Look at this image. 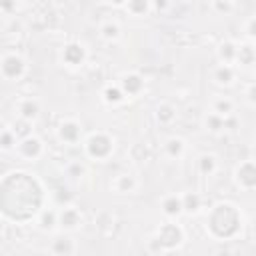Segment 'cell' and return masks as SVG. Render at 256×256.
I'll list each match as a JSON object with an SVG mask.
<instances>
[{"label": "cell", "instance_id": "1", "mask_svg": "<svg viewBox=\"0 0 256 256\" xmlns=\"http://www.w3.org/2000/svg\"><path fill=\"white\" fill-rule=\"evenodd\" d=\"M206 230L214 240H232L242 230V214L232 202H218L206 216Z\"/></svg>", "mask_w": 256, "mask_h": 256}, {"label": "cell", "instance_id": "2", "mask_svg": "<svg viewBox=\"0 0 256 256\" xmlns=\"http://www.w3.org/2000/svg\"><path fill=\"white\" fill-rule=\"evenodd\" d=\"M82 148H84V154H86L90 160L106 162V160L114 154L116 142H114V136L108 134L106 130H94V132H90V134L84 138Z\"/></svg>", "mask_w": 256, "mask_h": 256}, {"label": "cell", "instance_id": "3", "mask_svg": "<svg viewBox=\"0 0 256 256\" xmlns=\"http://www.w3.org/2000/svg\"><path fill=\"white\" fill-rule=\"evenodd\" d=\"M184 228L176 222V220H168L164 224L158 226L156 230V246L164 252H172V250H178L182 244H184Z\"/></svg>", "mask_w": 256, "mask_h": 256}, {"label": "cell", "instance_id": "4", "mask_svg": "<svg viewBox=\"0 0 256 256\" xmlns=\"http://www.w3.org/2000/svg\"><path fill=\"white\" fill-rule=\"evenodd\" d=\"M28 64L22 54L18 52H4L0 56V78L6 82H18L26 76Z\"/></svg>", "mask_w": 256, "mask_h": 256}, {"label": "cell", "instance_id": "5", "mask_svg": "<svg viewBox=\"0 0 256 256\" xmlns=\"http://www.w3.org/2000/svg\"><path fill=\"white\" fill-rule=\"evenodd\" d=\"M88 60V50L82 42H68L60 50V62L68 68H82Z\"/></svg>", "mask_w": 256, "mask_h": 256}, {"label": "cell", "instance_id": "6", "mask_svg": "<svg viewBox=\"0 0 256 256\" xmlns=\"http://www.w3.org/2000/svg\"><path fill=\"white\" fill-rule=\"evenodd\" d=\"M14 150H16V154H18L22 160H26V162H34V160L42 158V154H44V142H42L38 136L30 134V136L18 140V144H16Z\"/></svg>", "mask_w": 256, "mask_h": 256}, {"label": "cell", "instance_id": "7", "mask_svg": "<svg viewBox=\"0 0 256 256\" xmlns=\"http://www.w3.org/2000/svg\"><path fill=\"white\" fill-rule=\"evenodd\" d=\"M234 182L238 188L252 192L256 188V164L254 160H242L234 168Z\"/></svg>", "mask_w": 256, "mask_h": 256}, {"label": "cell", "instance_id": "8", "mask_svg": "<svg viewBox=\"0 0 256 256\" xmlns=\"http://www.w3.org/2000/svg\"><path fill=\"white\" fill-rule=\"evenodd\" d=\"M56 134H58V140L62 144L76 146L82 140V124L78 120H74V118H66V120H62L58 124Z\"/></svg>", "mask_w": 256, "mask_h": 256}, {"label": "cell", "instance_id": "9", "mask_svg": "<svg viewBox=\"0 0 256 256\" xmlns=\"http://www.w3.org/2000/svg\"><path fill=\"white\" fill-rule=\"evenodd\" d=\"M118 86L126 98H136L144 92L146 82H144L142 74H138V72H124L118 80Z\"/></svg>", "mask_w": 256, "mask_h": 256}, {"label": "cell", "instance_id": "10", "mask_svg": "<svg viewBox=\"0 0 256 256\" xmlns=\"http://www.w3.org/2000/svg\"><path fill=\"white\" fill-rule=\"evenodd\" d=\"M82 224V212L72 206V204H66L58 210V228H62L64 232H74L78 230Z\"/></svg>", "mask_w": 256, "mask_h": 256}, {"label": "cell", "instance_id": "11", "mask_svg": "<svg viewBox=\"0 0 256 256\" xmlns=\"http://www.w3.org/2000/svg\"><path fill=\"white\" fill-rule=\"evenodd\" d=\"M78 250L76 240L70 234H58L50 240V254L52 256H74Z\"/></svg>", "mask_w": 256, "mask_h": 256}, {"label": "cell", "instance_id": "12", "mask_svg": "<svg viewBox=\"0 0 256 256\" xmlns=\"http://www.w3.org/2000/svg\"><path fill=\"white\" fill-rule=\"evenodd\" d=\"M16 112H18V118L20 120H26V122H34L38 116H40V102L32 96L28 98H20L16 102Z\"/></svg>", "mask_w": 256, "mask_h": 256}, {"label": "cell", "instance_id": "13", "mask_svg": "<svg viewBox=\"0 0 256 256\" xmlns=\"http://www.w3.org/2000/svg\"><path fill=\"white\" fill-rule=\"evenodd\" d=\"M112 188L116 194H132L138 190V178L130 172H122L112 180Z\"/></svg>", "mask_w": 256, "mask_h": 256}, {"label": "cell", "instance_id": "14", "mask_svg": "<svg viewBox=\"0 0 256 256\" xmlns=\"http://www.w3.org/2000/svg\"><path fill=\"white\" fill-rule=\"evenodd\" d=\"M160 210L168 220H176L178 216H182V200L180 194H166L160 202Z\"/></svg>", "mask_w": 256, "mask_h": 256}, {"label": "cell", "instance_id": "15", "mask_svg": "<svg viewBox=\"0 0 256 256\" xmlns=\"http://www.w3.org/2000/svg\"><path fill=\"white\" fill-rule=\"evenodd\" d=\"M162 150H164V156H166V158H170V160H180V158L186 154V142H184L180 136H170V138L164 140Z\"/></svg>", "mask_w": 256, "mask_h": 256}, {"label": "cell", "instance_id": "16", "mask_svg": "<svg viewBox=\"0 0 256 256\" xmlns=\"http://www.w3.org/2000/svg\"><path fill=\"white\" fill-rule=\"evenodd\" d=\"M212 80L218 86H232L236 80V68L232 64H218L212 70Z\"/></svg>", "mask_w": 256, "mask_h": 256}, {"label": "cell", "instance_id": "17", "mask_svg": "<svg viewBox=\"0 0 256 256\" xmlns=\"http://www.w3.org/2000/svg\"><path fill=\"white\" fill-rule=\"evenodd\" d=\"M256 62V48L254 42H240L238 50H236V60L234 64H240L244 68H250Z\"/></svg>", "mask_w": 256, "mask_h": 256}, {"label": "cell", "instance_id": "18", "mask_svg": "<svg viewBox=\"0 0 256 256\" xmlns=\"http://www.w3.org/2000/svg\"><path fill=\"white\" fill-rule=\"evenodd\" d=\"M98 32H100V38H102L104 42H118L120 36H122V28H120V24H118L116 20H112V18L102 20Z\"/></svg>", "mask_w": 256, "mask_h": 256}, {"label": "cell", "instance_id": "19", "mask_svg": "<svg viewBox=\"0 0 256 256\" xmlns=\"http://www.w3.org/2000/svg\"><path fill=\"white\" fill-rule=\"evenodd\" d=\"M36 224L42 232H54L58 228V210H54V208L40 210L38 218H36Z\"/></svg>", "mask_w": 256, "mask_h": 256}, {"label": "cell", "instance_id": "20", "mask_svg": "<svg viewBox=\"0 0 256 256\" xmlns=\"http://www.w3.org/2000/svg\"><path fill=\"white\" fill-rule=\"evenodd\" d=\"M236 50H238V42L234 40H222L216 48V56L220 60V64H232L236 60Z\"/></svg>", "mask_w": 256, "mask_h": 256}, {"label": "cell", "instance_id": "21", "mask_svg": "<svg viewBox=\"0 0 256 256\" xmlns=\"http://www.w3.org/2000/svg\"><path fill=\"white\" fill-rule=\"evenodd\" d=\"M178 112H176V106L170 104V102H160L156 106V112H154V118L160 126H170L174 120H176Z\"/></svg>", "mask_w": 256, "mask_h": 256}, {"label": "cell", "instance_id": "22", "mask_svg": "<svg viewBox=\"0 0 256 256\" xmlns=\"http://www.w3.org/2000/svg\"><path fill=\"white\" fill-rule=\"evenodd\" d=\"M122 6L130 16H136V18H144V16L152 14V2L150 0H128Z\"/></svg>", "mask_w": 256, "mask_h": 256}, {"label": "cell", "instance_id": "23", "mask_svg": "<svg viewBox=\"0 0 256 256\" xmlns=\"http://www.w3.org/2000/svg\"><path fill=\"white\" fill-rule=\"evenodd\" d=\"M180 200H182V214L194 216L202 208V196L198 192H184L180 194Z\"/></svg>", "mask_w": 256, "mask_h": 256}, {"label": "cell", "instance_id": "24", "mask_svg": "<svg viewBox=\"0 0 256 256\" xmlns=\"http://www.w3.org/2000/svg\"><path fill=\"white\" fill-rule=\"evenodd\" d=\"M100 96H102L104 104H108V106H118V104H122V102L126 100V96L122 94V90H120L118 84H106V86L102 88Z\"/></svg>", "mask_w": 256, "mask_h": 256}, {"label": "cell", "instance_id": "25", "mask_svg": "<svg viewBox=\"0 0 256 256\" xmlns=\"http://www.w3.org/2000/svg\"><path fill=\"white\" fill-rule=\"evenodd\" d=\"M234 108H236V104L228 96H220V98H216L212 102V114L222 116V118H230L234 114Z\"/></svg>", "mask_w": 256, "mask_h": 256}, {"label": "cell", "instance_id": "26", "mask_svg": "<svg viewBox=\"0 0 256 256\" xmlns=\"http://www.w3.org/2000/svg\"><path fill=\"white\" fill-rule=\"evenodd\" d=\"M198 172L202 176H214L218 172V158L214 154H202L198 158Z\"/></svg>", "mask_w": 256, "mask_h": 256}, {"label": "cell", "instance_id": "27", "mask_svg": "<svg viewBox=\"0 0 256 256\" xmlns=\"http://www.w3.org/2000/svg\"><path fill=\"white\" fill-rule=\"evenodd\" d=\"M204 126H206L208 132L218 134V132L226 130V126H228V118H222V116H216V114L208 112V114L204 116Z\"/></svg>", "mask_w": 256, "mask_h": 256}, {"label": "cell", "instance_id": "28", "mask_svg": "<svg viewBox=\"0 0 256 256\" xmlns=\"http://www.w3.org/2000/svg\"><path fill=\"white\" fill-rule=\"evenodd\" d=\"M12 132H14V136L18 138V140H22V138H26V136H30L32 134V124L30 122H26V120H16L14 124H12V128H10Z\"/></svg>", "mask_w": 256, "mask_h": 256}, {"label": "cell", "instance_id": "29", "mask_svg": "<svg viewBox=\"0 0 256 256\" xmlns=\"http://www.w3.org/2000/svg\"><path fill=\"white\" fill-rule=\"evenodd\" d=\"M18 144V138L14 136V132L10 128L0 132V150H14Z\"/></svg>", "mask_w": 256, "mask_h": 256}, {"label": "cell", "instance_id": "30", "mask_svg": "<svg viewBox=\"0 0 256 256\" xmlns=\"http://www.w3.org/2000/svg\"><path fill=\"white\" fill-rule=\"evenodd\" d=\"M210 8L216 12V14H228V12H232L234 8H236V2H232V0H212L210 2Z\"/></svg>", "mask_w": 256, "mask_h": 256}, {"label": "cell", "instance_id": "31", "mask_svg": "<svg viewBox=\"0 0 256 256\" xmlns=\"http://www.w3.org/2000/svg\"><path fill=\"white\" fill-rule=\"evenodd\" d=\"M244 32H246V42H254V36H256V16H250L244 24Z\"/></svg>", "mask_w": 256, "mask_h": 256}, {"label": "cell", "instance_id": "32", "mask_svg": "<svg viewBox=\"0 0 256 256\" xmlns=\"http://www.w3.org/2000/svg\"><path fill=\"white\" fill-rule=\"evenodd\" d=\"M84 172H86V168H84L80 162H72V164L68 166V174H70V176H74V178L84 176Z\"/></svg>", "mask_w": 256, "mask_h": 256}, {"label": "cell", "instance_id": "33", "mask_svg": "<svg viewBox=\"0 0 256 256\" xmlns=\"http://www.w3.org/2000/svg\"><path fill=\"white\" fill-rule=\"evenodd\" d=\"M246 102H248V106L256 104V86H254V82H250L248 88H246Z\"/></svg>", "mask_w": 256, "mask_h": 256}, {"label": "cell", "instance_id": "34", "mask_svg": "<svg viewBox=\"0 0 256 256\" xmlns=\"http://www.w3.org/2000/svg\"><path fill=\"white\" fill-rule=\"evenodd\" d=\"M16 8H18L16 2H2L0 4V10H16Z\"/></svg>", "mask_w": 256, "mask_h": 256}, {"label": "cell", "instance_id": "35", "mask_svg": "<svg viewBox=\"0 0 256 256\" xmlns=\"http://www.w3.org/2000/svg\"><path fill=\"white\" fill-rule=\"evenodd\" d=\"M214 256H236V254H234L230 248H220V250H218Z\"/></svg>", "mask_w": 256, "mask_h": 256}, {"label": "cell", "instance_id": "36", "mask_svg": "<svg viewBox=\"0 0 256 256\" xmlns=\"http://www.w3.org/2000/svg\"><path fill=\"white\" fill-rule=\"evenodd\" d=\"M2 130H6V124H4V120L0 118V132H2Z\"/></svg>", "mask_w": 256, "mask_h": 256}]
</instances>
